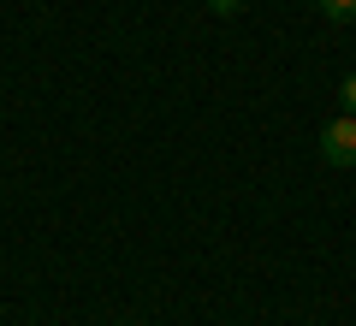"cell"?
I'll use <instances>...</instances> for the list:
<instances>
[{
	"mask_svg": "<svg viewBox=\"0 0 356 326\" xmlns=\"http://www.w3.org/2000/svg\"><path fill=\"white\" fill-rule=\"evenodd\" d=\"M321 6V18H332V24H350L356 18V0H315Z\"/></svg>",
	"mask_w": 356,
	"mask_h": 326,
	"instance_id": "obj_2",
	"label": "cell"
},
{
	"mask_svg": "<svg viewBox=\"0 0 356 326\" xmlns=\"http://www.w3.org/2000/svg\"><path fill=\"white\" fill-rule=\"evenodd\" d=\"M208 13H220V18H232V13H243V0H208Z\"/></svg>",
	"mask_w": 356,
	"mask_h": 326,
	"instance_id": "obj_4",
	"label": "cell"
},
{
	"mask_svg": "<svg viewBox=\"0 0 356 326\" xmlns=\"http://www.w3.org/2000/svg\"><path fill=\"white\" fill-rule=\"evenodd\" d=\"M339 101H344V113H356V72L339 83Z\"/></svg>",
	"mask_w": 356,
	"mask_h": 326,
	"instance_id": "obj_3",
	"label": "cell"
},
{
	"mask_svg": "<svg viewBox=\"0 0 356 326\" xmlns=\"http://www.w3.org/2000/svg\"><path fill=\"white\" fill-rule=\"evenodd\" d=\"M321 161L327 166H356V113L332 119V125L321 131Z\"/></svg>",
	"mask_w": 356,
	"mask_h": 326,
	"instance_id": "obj_1",
	"label": "cell"
}]
</instances>
